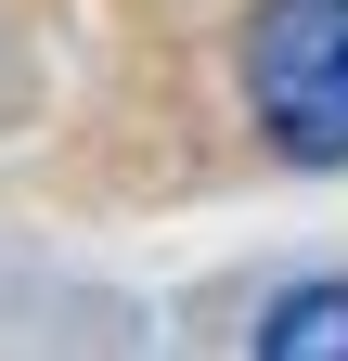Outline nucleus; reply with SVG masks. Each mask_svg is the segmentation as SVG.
Here are the masks:
<instances>
[{
  "label": "nucleus",
  "mask_w": 348,
  "mask_h": 361,
  "mask_svg": "<svg viewBox=\"0 0 348 361\" xmlns=\"http://www.w3.org/2000/svg\"><path fill=\"white\" fill-rule=\"evenodd\" d=\"M245 104L271 155L348 168V0H258L245 13Z\"/></svg>",
  "instance_id": "1"
},
{
  "label": "nucleus",
  "mask_w": 348,
  "mask_h": 361,
  "mask_svg": "<svg viewBox=\"0 0 348 361\" xmlns=\"http://www.w3.org/2000/svg\"><path fill=\"white\" fill-rule=\"evenodd\" d=\"M258 348H271V361H310V348H348V284H310V297L258 310Z\"/></svg>",
  "instance_id": "2"
}]
</instances>
